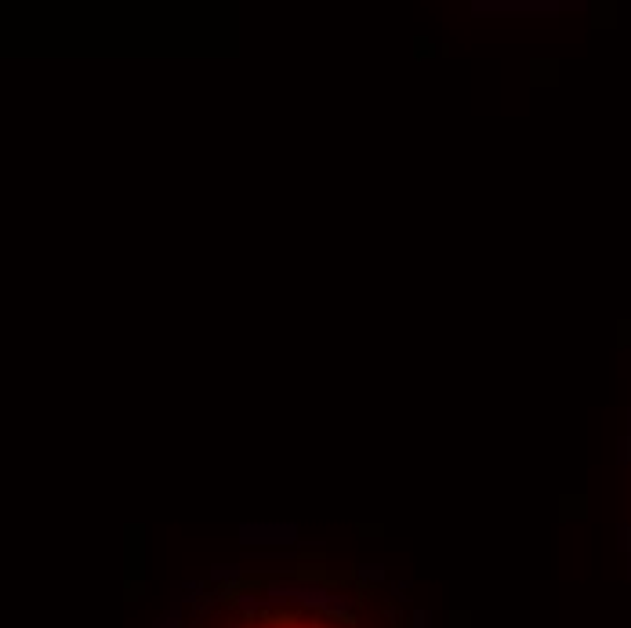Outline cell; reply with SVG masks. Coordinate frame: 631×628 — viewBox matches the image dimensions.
Listing matches in <instances>:
<instances>
[]
</instances>
